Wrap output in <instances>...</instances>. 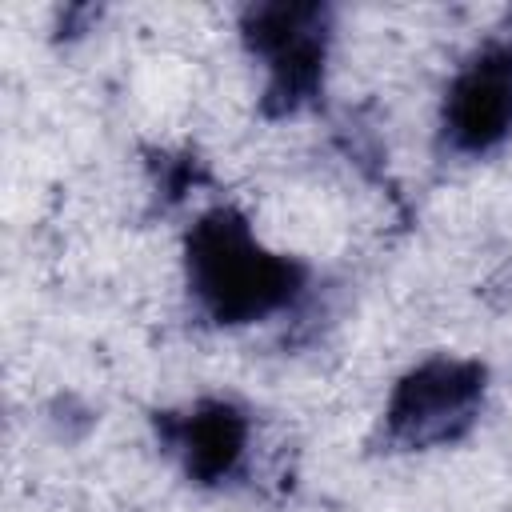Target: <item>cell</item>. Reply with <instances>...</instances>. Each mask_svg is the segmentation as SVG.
<instances>
[{
  "label": "cell",
  "instance_id": "cell-1",
  "mask_svg": "<svg viewBox=\"0 0 512 512\" xmlns=\"http://www.w3.org/2000/svg\"><path fill=\"white\" fill-rule=\"evenodd\" d=\"M184 280L212 324L236 328L284 312L304 292V264L264 248L244 212L220 204L184 236Z\"/></svg>",
  "mask_w": 512,
  "mask_h": 512
},
{
  "label": "cell",
  "instance_id": "cell-2",
  "mask_svg": "<svg viewBox=\"0 0 512 512\" xmlns=\"http://www.w3.org/2000/svg\"><path fill=\"white\" fill-rule=\"evenodd\" d=\"M244 48L268 68L264 80V116H292L316 104L324 88L332 8L304 0H272L252 4L240 16Z\"/></svg>",
  "mask_w": 512,
  "mask_h": 512
},
{
  "label": "cell",
  "instance_id": "cell-3",
  "mask_svg": "<svg viewBox=\"0 0 512 512\" xmlns=\"http://www.w3.org/2000/svg\"><path fill=\"white\" fill-rule=\"evenodd\" d=\"M488 368L464 356H432L404 372L384 408V436L404 452L456 444L480 420Z\"/></svg>",
  "mask_w": 512,
  "mask_h": 512
},
{
  "label": "cell",
  "instance_id": "cell-4",
  "mask_svg": "<svg viewBox=\"0 0 512 512\" xmlns=\"http://www.w3.org/2000/svg\"><path fill=\"white\" fill-rule=\"evenodd\" d=\"M512 136V40L480 48L448 84L444 96V140L480 156Z\"/></svg>",
  "mask_w": 512,
  "mask_h": 512
},
{
  "label": "cell",
  "instance_id": "cell-5",
  "mask_svg": "<svg viewBox=\"0 0 512 512\" xmlns=\"http://www.w3.org/2000/svg\"><path fill=\"white\" fill-rule=\"evenodd\" d=\"M160 444L180 460L192 484H224L248 448V416L232 400H200L184 412H156Z\"/></svg>",
  "mask_w": 512,
  "mask_h": 512
}]
</instances>
